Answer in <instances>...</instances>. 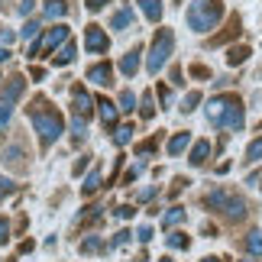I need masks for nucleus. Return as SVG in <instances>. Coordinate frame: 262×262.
<instances>
[{
    "mask_svg": "<svg viewBox=\"0 0 262 262\" xmlns=\"http://www.w3.org/2000/svg\"><path fill=\"white\" fill-rule=\"evenodd\" d=\"M26 114H29V120H33V126L39 133V146H42V149H49L58 136L65 133V117L58 114L46 97H36L33 104L26 107Z\"/></svg>",
    "mask_w": 262,
    "mask_h": 262,
    "instance_id": "nucleus-1",
    "label": "nucleus"
},
{
    "mask_svg": "<svg viewBox=\"0 0 262 262\" xmlns=\"http://www.w3.org/2000/svg\"><path fill=\"white\" fill-rule=\"evenodd\" d=\"M207 120L220 129H239L243 126V100L236 94H217L207 104Z\"/></svg>",
    "mask_w": 262,
    "mask_h": 262,
    "instance_id": "nucleus-2",
    "label": "nucleus"
},
{
    "mask_svg": "<svg viewBox=\"0 0 262 262\" xmlns=\"http://www.w3.org/2000/svg\"><path fill=\"white\" fill-rule=\"evenodd\" d=\"M224 19V4L220 0H194L188 7V26L194 33H210Z\"/></svg>",
    "mask_w": 262,
    "mask_h": 262,
    "instance_id": "nucleus-3",
    "label": "nucleus"
},
{
    "mask_svg": "<svg viewBox=\"0 0 262 262\" xmlns=\"http://www.w3.org/2000/svg\"><path fill=\"white\" fill-rule=\"evenodd\" d=\"M204 204L210 207V210H217V214H224L227 220H243L246 217V201L239 198V194H233V191H210V194L204 198Z\"/></svg>",
    "mask_w": 262,
    "mask_h": 262,
    "instance_id": "nucleus-4",
    "label": "nucleus"
},
{
    "mask_svg": "<svg viewBox=\"0 0 262 262\" xmlns=\"http://www.w3.org/2000/svg\"><path fill=\"white\" fill-rule=\"evenodd\" d=\"M172 49H175V33L172 29H159L156 39H152V46H149V58H146V68L149 72H162V65L172 58Z\"/></svg>",
    "mask_w": 262,
    "mask_h": 262,
    "instance_id": "nucleus-5",
    "label": "nucleus"
},
{
    "mask_svg": "<svg viewBox=\"0 0 262 262\" xmlns=\"http://www.w3.org/2000/svg\"><path fill=\"white\" fill-rule=\"evenodd\" d=\"M65 39H72V36H68V26L65 23H55L52 29H46V33H42V39H36V42L29 46V58H42L49 52H55Z\"/></svg>",
    "mask_w": 262,
    "mask_h": 262,
    "instance_id": "nucleus-6",
    "label": "nucleus"
},
{
    "mask_svg": "<svg viewBox=\"0 0 262 262\" xmlns=\"http://www.w3.org/2000/svg\"><path fill=\"white\" fill-rule=\"evenodd\" d=\"M72 110H75L78 120H84V123H88V117L94 114V100H91V94H88L81 84L72 88Z\"/></svg>",
    "mask_w": 262,
    "mask_h": 262,
    "instance_id": "nucleus-7",
    "label": "nucleus"
},
{
    "mask_svg": "<svg viewBox=\"0 0 262 262\" xmlns=\"http://www.w3.org/2000/svg\"><path fill=\"white\" fill-rule=\"evenodd\" d=\"M84 46H88V52H94V55H104L107 49H110V39H107V33L100 26H94L91 23L88 29H84Z\"/></svg>",
    "mask_w": 262,
    "mask_h": 262,
    "instance_id": "nucleus-8",
    "label": "nucleus"
},
{
    "mask_svg": "<svg viewBox=\"0 0 262 262\" xmlns=\"http://www.w3.org/2000/svg\"><path fill=\"white\" fill-rule=\"evenodd\" d=\"M23 94H26V78L23 75H13L4 84V91H0V104H13V100H19Z\"/></svg>",
    "mask_w": 262,
    "mask_h": 262,
    "instance_id": "nucleus-9",
    "label": "nucleus"
},
{
    "mask_svg": "<svg viewBox=\"0 0 262 262\" xmlns=\"http://www.w3.org/2000/svg\"><path fill=\"white\" fill-rule=\"evenodd\" d=\"M88 81H94L97 88H107L114 84V68H110V62H97L88 68Z\"/></svg>",
    "mask_w": 262,
    "mask_h": 262,
    "instance_id": "nucleus-10",
    "label": "nucleus"
},
{
    "mask_svg": "<svg viewBox=\"0 0 262 262\" xmlns=\"http://www.w3.org/2000/svg\"><path fill=\"white\" fill-rule=\"evenodd\" d=\"M75 55H78V46H75V39H65V42L55 49L52 62H55V65H72V62H75Z\"/></svg>",
    "mask_w": 262,
    "mask_h": 262,
    "instance_id": "nucleus-11",
    "label": "nucleus"
},
{
    "mask_svg": "<svg viewBox=\"0 0 262 262\" xmlns=\"http://www.w3.org/2000/svg\"><path fill=\"white\" fill-rule=\"evenodd\" d=\"M207 159H210V143H207V139H198V143L191 146V156H188V162L194 165V168H201V165L207 162Z\"/></svg>",
    "mask_w": 262,
    "mask_h": 262,
    "instance_id": "nucleus-12",
    "label": "nucleus"
},
{
    "mask_svg": "<svg viewBox=\"0 0 262 262\" xmlns=\"http://www.w3.org/2000/svg\"><path fill=\"white\" fill-rule=\"evenodd\" d=\"M139 55H143L139 49H129V52H126L123 58H120V72H123L126 78H133V75L139 72Z\"/></svg>",
    "mask_w": 262,
    "mask_h": 262,
    "instance_id": "nucleus-13",
    "label": "nucleus"
},
{
    "mask_svg": "<svg viewBox=\"0 0 262 262\" xmlns=\"http://www.w3.org/2000/svg\"><path fill=\"white\" fill-rule=\"evenodd\" d=\"M42 16H49V19H62L65 13H68V4L65 0H42Z\"/></svg>",
    "mask_w": 262,
    "mask_h": 262,
    "instance_id": "nucleus-14",
    "label": "nucleus"
},
{
    "mask_svg": "<svg viewBox=\"0 0 262 262\" xmlns=\"http://www.w3.org/2000/svg\"><path fill=\"white\" fill-rule=\"evenodd\" d=\"M136 4L146 13L149 23H159V19H162V4H159V0H136Z\"/></svg>",
    "mask_w": 262,
    "mask_h": 262,
    "instance_id": "nucleus-15",
    "label": "nucleus"
},
{
    "mask_svg": "<svg viewBox=\"0 0 262 262\" xmlns=\"http://www.w3.org/2000/svg\"><path fill=\"white\" fill-rule=\"evenodd\" d=\"M4 162H7L10 168H16V172H23V168H26V162H23V149H19V146L4 149Z\"/></svg>",
    "mask_w": 262,
    "mask_h": 262,
    "instance_id": "nucleus-16",
    "label": "nucleus"
},
{
    "mask_svg": "<svg viewBox=\"0 0 262 262\" xmlns=\"http://www.w3.org/2000/svg\"><path fill=\"white\" fill-rule=\"evenodd\" d=\"M94 107H97V114H100V120H104L107 126H110V123H114V120H117V110H120V107H117V104H110L107 97H100Z\"/></svg>",
    "mask_w": 262,
    "mask_h": 262,
    "instance_id": "nucleus-17",
    "label": "nucleus"
},
{
    "mask_svg": "<svg viewBox=\"0 0 262 262\" xmlns=\"http://www.w3.org/2000/svg\"><path fill=\"white\" fill-rule=\"evenodd\" d=\"M188 146H191V133H175L168 139V156H181Z\"/></svg>",
    "mask_w": 262,
    "mask_h": 262,
    "instance_id": "nucleus-18",
    "label": "nucleus"
},
{
    "mask_svg": "<svg viewBox=\"0 0 262 262\" xmlns=\"http://www.w3.org/2000/svg\"><path fill=\"white\" fill-rule=\"evenodd\" d=\"M129 23H133V10L129 7H120L114 16H110V29H126Z\"/></svg>",
    "mask_w": 262,
    "mask_h": 262,
    "instance_id": "nucleus-19",
    "label": "nucleus"
},
{
    "mask_svg": "<svg viewBox=\"0 0 262 262\" xmlns=\"http://www.w3.org/2000/svg\"><path fill=\"white\" fill-rule=\"evenodd\" d=\"M178 224H185V207H168L165 217H162V227L172 230V227H178Z\"/></svg>",
    "mask_w": 262,
    "mask_h": 262,
    "instance_id": "nucleus-20",
    "label": "nucleus"
},
{
    "mask_svg": "<svg viewBox=\"0 0 262 262\" xmlns=\"http://www.w3.org/2000/svg\"><path fill=\"white\" fill-rule=\"evenodd\" d=\"M165 243H168V249H188V246H191V239H188V233L175 230V233H168V236H165Z\"/></svg>",
    "mask_w": 262,
    "mask_h": 262,
    "instance_id": "nucleus-21",
    "label": "nucleus"
},
{
    "mask_svg": "<svg viewBox=\"0 0 262 262\" xmlns=\"http://www.w3.org/2000/svg\"><path fill=\"white\" fill-rule=\"evenodd\" d=\"M246 58H249V46H233V49L227 52V62H230V65H243Z\"/></svg>",
    "mask_w": 262,
    "mask_h": 262,
    "instance_id": "nucleus-22",
    "label": "nucleus"
},
{
    "mask_svg": "<svg viewBox=\"0 0 262 262\" xmlns=\"http://www.w3.org/2000/svg\"><path fill=\"white\" fill-rule=\"evenodd\" d=\"M201 104V91H188L185 100H181V114H191V110H198Z\"/></svg>",
    "mask_w": 262,
    "mask_h": 262,
    "instance_id": "nucleus-23",
    "label": "nucleus"
},
{
    "mask_svg": "<svg viewBox=\"0 0 262 262\" xmlns=\"http://www.w3.org/2000/svg\"><path fill=\"white\" fill-rule=\"evenodd\" d=\"M129 139H133V126H129V123H123V126L114 129V143H117V146H126Z\"/></svg>",
    "mask_w": 262,
    "mask_h": 262,
    "instance_id": "nucleus-24",
    "label": "nucleus"
},
{
    "mask_svg": "<svg viewBox=\"0 0 262 262\" xmlns=\"http://www.w3.org/2000/svg\"><path fill=\"white\" fill-rule=\"evenodd\" d=\"M246 249L253 256H262V233H259V230H253V233L246 236Z\"/></svg>",
    "mask_w": 262,
    "mask_h": 262,
    "instance_id": "nucleus-25",
    "label": "nucleus"
},
{
    "mask_svg": "<svg viewBox=\"0 0 262 262\" xmlns=\"http://www.w3.org/2000/svg\"><path fill=\"white\" fill-rule=\"evenodd\" d=\"M97 188H100V172H97V168H94V172H91V175L84 178V185H81V191H84V194H94Z\"/></svg>",
    "mask_w": 262,
    "mask_h": 262,
    "instance_id": "nucleus-26",
    "label": "nucleus"
},
{
    "mask_svg": "<svg viewBox=\"0 0 262 262\" xmlns=\"http://www.w3.org/2000/svg\"><path fill=\"white\" fill-rule=\"evenodd\" d=\"M120 110H123V114L136 110V94H133V91H123V94H120Z\"/></svg>",
    "mask_w": 262,
    "mask_h": 262,
    "instance_id": "nucleus-27",
    "label": "nucleus"
},
{
    "mask_svg": "<svg viewBox=\"0 0 262 262\" xmlns=\"http://www.w3.org/2000/svg\"><path fill=\"white\" fill-rule=\"evenodd\" d=\"M246 159H249V162H259V159H262V136L249 143V149H246Z\"/></svg>",
    "mask_w": 262,
    "mask_h": 262,
    "instance_id": "nucleus-28",
    "label": "nucleus"
},
{
    "mask_svg": "<svg viewBox=\"0 0 262 262\" xmlns=\"http://www.w3.org/2000/svg\"><path fill=\"white\" fill-rule=\"evenodd\" d=\"M104 249V243H100L97 236H88V239H81V253H100Z\"/></svg>",
    "mask_w": 262,
    "mask_h": 262,
    "instance_id": "nucleus-29",
    "label": "nucleus"
},
{
    "mask_svg": "<svg viewBox=\"0 0 262 262\" xmlns=\"http://www.w3.org/2000/svg\"><path fill=\"white\" fill-rule=\"evenodd\" d=\"M72 136H75V143H81V139L88 136V123H84V120H78V117H75V123H72Z\"/></svg>",
    "mask_w": 262,
    "mask_h": 262,
    "instance_id": "nucleus-30",
    "label": "nucleus"
},
{
    "mask_svg": "<svg viewBox=\"0 0 262 262\" xmlns=\"http://www.w3.org/2000/svg\"><path fill=\"white\" fill-rule=\"evenodd\" d=\"M139 114H143V120H152L156 117V107H152V97H143V104H139Z\"/></svg>",
    "mask_w": 262,
    "mask_h": 262,
    "instance_id": "nucleus-31",
    "label": "nucleus"
},
{
    "mask_svg": "<svg viewBox=\"0 0 262 262\" xmlns=\"http://www.w3.org/2000/svg\"><path fill=\"white\" fill-rule=\"evenodd\" d=\"M19 36H23V39H36L39 36V23H36V19H26V26L19 29Z\"/></svg>",
    "mask_w": 262,
    "mask_h": 262,
    "instance_id": "nucleus-32",
    "label": "nucleus"
},
{
    "mask_svg": "<svg viewBox=\"0 0 262 262\" xmlns=\"http://www.w3.org/2000/svg\"><path fill=\"white\" fill-rule=\"evenodd\" d=\"M13 188H16V185H13V181H10V178H4V175H0V201H4L7 194H13Z\"/></svg>",
    "mask_w": 262,
    "mask_h": 262,
    "instance_id": "nucleus-33",
    "label": "nucleus"
},
{
    "mask_svg": "<svg viewBox=\"0 0 262 262\" xmlns=\"http://www.w3.org/2000/svg\"><path fill=\"white\" fill-rule=\"evenodd\" d=\"M159 100H162V107L172 104V88H168V84H159Z\"/></svg>",
    "mask_w": 262,
    "mask_h": 262,
    "instance_id": "nucleus-34",
    "label": "nucleus"
},
{
    "mask_svg": "<svg viewBox=\"0 0 262 262\" xmlns=\"http://www.w3.org/2000/svg\"><path fill=\"white\" fill-rule=\"evenodd\" d=\"M7 239H10V220L0 217V246H7Z\"/></svg>",
    "mask_w": 262,
    "mask_h": 262,
    "instance_id": "nucleus-35",
    "label": "nucleus"
},
{
    "mask_svg": "<svg viewBox=\"0 0 262 262\" xmlns=\"http://www.w3.org/2000/svg\"><path fill=\"white\" fill-rule=\"evenodd\" d=\"M114 214H117L120 220H129V217H133V214H136V207H133V204H123V207H117V210H114Z\"/></svg>",
    "mask_w": 262,
    "mask_h": 262,
    "instance_id": "nucleus-36",
    "label": "nucleus"
},
{
    "mask_svg": "<svg viewBox=\"0 0 262 262\" xmlns=\"http://www.w3.org/2000/svg\"><path fill=\"white\" fill-rule=\"evenodd\" d=\"M10 114H13V104H0V126L10 123Z\"/></svg>",
    "mask_w": 262,
    "mask_h": 262,
    "instance_id": "nucleus-37",
    "label": "nucleus"
},
{
    "mask_svg": "<svg viewBox=\"0 0 262 262\" xmlns=\"http://www.w3.org/2000/svg\"><path fill=\"white\" fill-rule=\"evenodd\" d=\"M107 4H110V0H84V7L91 10V13H97V10H104Z\"/></svg>",
    "mask_w": 262,
    "mask_h": 262,
    "instance_id": "nucleus-38",
    "label": "nucleus"
},
{
    "mask_svg": "<svg viewBox=\"0 0 262 262\" xmlns=\"http://www.w3.org/2000/svg\"><path fill=\"white\" fill-rule=\"evenodd\" d=\"M136 239H139V243H149V239H152V227H139V233H136Z\"/></svg>",
    "mask_w": 262,
    "mask_h": 262,
    "instance_id": "nucleus-39",
    "label": "nucleus"
},
{
    "mask_svg": "<svg viewBox=\"0 0 262 262\" xmlns=\"http://www.w3.org/2000/svg\"><path fill=\"white\" fill-rule=\"evenodd\" d=\"M129 239H133V233H129V230H120V233L114 236V246H123V243H129Z\"/></svg>",
    "mask_w": 262,
    "mask_h": 262,
    "instance_id": "nucleus-40",
    "label": "nucleus"
},
{
    "mask_svg": "<svg viewBox=\"0 0 262 262\" xmlns=\"http://www.w3.org/2000/svg\"><path fill=\"white\" fill-rule=\"evenodd\" d=\"M152 149H156V139H149V143H139V146H136V152H139V156H149Z\"/></svg>",
    "mask_w": 262,
    "mask_h": 262,
    "instance_id": "nucleus-41",
    "label": "nucleus"
},
{
    "mask_svg": "<svg viewBox=\"0 0 262 262\" xmlns=\"http://www.w3.org/2000/svg\"><path fill=\"white\" fill-rule=\"evenodd\" d=\"M191 75H194V78H210V68H204V65H191Z\"/></svg>",
    "mask_w": 262,
    "mask_h": 262,
    "instance_id": "nucleus-42",
    "label": "nucleus"
},
{
    "mask_svg": "<svg viewBox=\"0 0 262 262\" xmlns=\"http://www.w3.org/2000/svg\"><path fill=\"white\" fill-rule=\"evenodd\" d=\"M13 39H16V33H10L7 26H0V42H7V46H10V42H13Z\"/></svg>",
    "mask_w": 262,
    "mask_h": 262,
    "instance_id": "nucleus-43",
    "label": "nucleus"
},
{
    "mask_svg": "<svg viewBox=\"0 0 262 262\" xmlns=\"http://www.w3.org/2000/svg\"><path fill=\"white\" fill-rule=\"evenodd\" d=\"M156 194H159L156 188H143V191H139V201H152Z\"/></svg>",
    "mask_w": 262,
    "mask_h": 262,
    "instance_id": "nucleus-44",
    "label": "nucleus"
},
{
    "mask_svg": "<svg viewBox=\"0 0 262 262\" xmlns=\"http://www.w3.org/2000/svg\"><path fill=\"white\" fill-rule=\"evenodd\" d=\"M29 75H33V81H42V78H46V68H39V65H33V72H29Z\"/></svg>",
    "mask_w": 262,
    "mask_h": 262,
    "instance_id": "nucleus-45",
    "label": "nucleus"
},
{
    "mask_svg": "<svg viewBox=\"0 0 262 262\" xmlns=\"http://www.w3.org/2000/svg\"><path fill=\"white\" fill-rule=\"evenodd\" d=\"M19 13H23V16L33 13V0H23V4H19Z\"/></svg>",
    "mask_w": 262,
    "mask_h": 262,
    "instance_id": "nucleus-46",
    "label": "nucleus"
},
{
    "mask_svg": "<svg viewBox=\"0 0 262 262\" xmlns=\"http://www.w3.org/2000/svg\"><path fill=\"white\" fill-rule=\"evenodd\" d=\"M139 172H143V162H139V165H133V168H129V172H126V181H133Z\"/></svg>",
    "mask_w": 262,
    "mask_h": 262,
    "instance_id": "nucleus-47",
    "label": "nucleus"
},
{
    "mask_svg": "<svg viewBox=\"0 0 262 262\" xmlns=\"http://www.w3.org/2000/svg\"><path fill=\"white\" fill-rule=\"evenodd\" d=\"M84 165H88V159H78V162H75V175H81V172H84Z\"/></svg>",
    "mask_w": 262,
    "mask_h": 262,
    "instance_id": "nucleus-48",
    "label": "nucleus"
},
{
    "mask_svg": "<svg viewBox=\"0 0 262 262\" xmlns=\"http://www.w3.org/2000/svg\"><path fill=\"white\" fill-rule=\"evenodd\" d=\"M172 84H181V68H172Z\"/></svg>",
    "mask_w": 262,
    "mask_h": 262,
    "instance_id": "nucleus-49",
    "label": "nucleus"
},
{
    "mask_svg": "<svg viewBox=\"0 0 262 262\" xmlns=\"http://www.w3.org/2000/svg\"><path fill=\"white\" fill-rule=\"evenodd\" d=\"M7 58H10V49H7V46H0V62H7Z\"/></svg>",
    "mask_w": 262,
    "mask_h": 262,
    "instance_id": "nucleus-50",
    "label": "nucleus"
},
{
    "mask_svg": "<svg viewBox=\"0 0 262 262\" xmlns=\"http://www.w3.org/2000/svg\"><path fill=\"white\" fill-rule=\"evenodd\" d=\"M201 262H224V259H217V256H207V259H201Z\"/></svg>",
    "mask_w": 262,
    "mask_h": 262,
    "instance_id": "nucleus-51",
    "label": "nucleus"
},
{
    "mask_svg": "<svg viewBox=\"0 0 262 262\" xmlns=\"http://www.w3.org/2000/svg\"><path fill=\"white\" fill-rule=\"evenodd\" d=\"M159 262H172V256H165V259H159Z\"/></svg>",
    "mask_w": 262,
    "mask_h": 262,
    "instance_id": "nucleus-52",
    "label": "nucleus"
},
{
    "mask_svg": "<svg viewBox=\"0 0 262 262\" xmlns=\"http://www.w3.org/2000/svg\"><path fill=\"white\" fill-rule=\"evenodd\" d=\"M0 10H4V0H0Z\"/></svg>",
    "mask_w": 262,
    "mask_h": 262,
    "instance_id": "nucleus-53",
    "label": "nucleus"
}]
</instances>
